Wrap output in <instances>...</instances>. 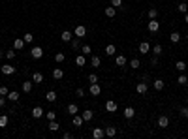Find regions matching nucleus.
I'll use <instances>...</instances> for the list:
<instances>
[{
	"label": "nucleus",
	"instance_id": "1",
	"mask_svg": "<svg viewBox=\"0 0 188 139\" xmlns=\"http://www.w3.org/2000/svg\"><path fill=\"white\" fill-rule=\"evenodd\" d=\"M147 28H149V32L156 34V32L160 30V23H158L156 19H151V21H149V25H147Z\"/></svg>",
	"mask_w": 188,
	"mask_h": 139
},
{
	"label": "nucleus",
	"instance_id": "2",
	"mask_svg": "<svg viewBox=\"0 0 188 139\" xmlns=\"http://www.w3.org/2000/svg\"><path fill=\"white\" fill-rule=\"evenodd\" d=\"M30 55H32V59H41V57H43V49H41L40 45H34V47H32L30 49Z\"/></svg>",
	"mask_w": 188,
	"mask_h": 139
},
{
	"label": "nucleus",
	"instance_id": "3",
	"mask_svg": "<svg viewBox=\"0 0 188 139\" xmlns=\"http://www.w3.org/2000/svg\"><path fill=\"white\" fill-rule=\"evenodd\" d=\"M73 36L79 38V40H81V38H85V36H87V28L83 27V25H77L75 30H73Z\"/></svg>",
	"mask_w": 188,
	"mask_h": 139
},
{
	"label": "nucleus",
	"instance_id": "4",
	"mask_svg": "<svg viewBox=\"0 0 188 139\" xmlns=\"http://www.w3.org/2000/svg\"><path fill=\"white\" fill-rule=\"evenodd\" d=\"M147 90H149V85L145 81H141V83L135 85V92H137V94H147Z\"/></svg>",
	"mask_w": 188,
	"mask_h": 139
},
{
	"label": "nucleus",
	"instance_id": "5",
	"mask_svg": "<svg viewBox=\"0 0 188 139\" xmlns=\"http://www.w3.org/2000/svg\"><path fill=\"white\" fill-rule=\"evenodd\" d=\"M0 72L4 73V75H13V73H15V66H9V64H4V66L0 68Z\"/></svg>",
	"mask_w": 188,
	"mask_h": 139
},
{
	"label": "nucleus",
	"instance_id": "6",
	"mask_svg": "<svg viewBox=\"0 0 188 139\" xmlns=\"http://www.w3.org/2000/svg\"><path fill=\"white\" fill-rule=\"evenodd\" d=\"M32 83H36V85L43 83V73H41V72H34V73H32Z\"/></svg>",
	"mask_w": 188,
	"mask_h": 139
},
{
	"label": "nucleus",
	"instance_id": "7",
	"mask_svg": "<svg viewBox=\"0 0 188 139\" xmlns=\"http://www.w3.org/2000/svg\"><path fill=\"white\" fill-rule=\"evenodd\" d=\"M89 92H90L92 96H98L100 92H102V88H100V85H98V83H90V88H89Z\"/></svg>",
	"mask_w": 188,
	"mask_h": 139
},
{
	"label": "nucleus",
	"instance_id": "8",
	"mask_svg": "<svg viewBox=\"0 0 188 139\" xmlns=\"http://www.w3.org/2000/svg\"><path fill=\"white\" fill-rule=\"evenodd\" d=\"M45 115V111H43V107H40V105H36V107L32 109V117L34 118H40V117H43Z\"/></svg>",
	"mask_w": 188,
	"mask_h": 139
},
{
	"label": "nucleus",
	"instance_id": "9",
	"mask_svg": "<svg viewBox=\"0 0 188 139\" xmlns=\"http://www.w3.org/2000/svg\"><path fill=\"white\" fill-rule=\"evenodd\" d=\"M167 126H169V117L162 115V117L158 118V128H167Z\"/></svg>",
	"mask_w": 188,
	"mask_h": 139
},
{
	"label": "nucleus",
	"instance_id": "10",
	"mask_svg": "<svg viewBox=\"0 0 188 139\" xmlns=\"http://www.w3.org/2000/svg\"><path fill=\"white\" fill-rule=\"evenodd\" d=\"M149 51H151V45H149V41H141V43H139V53H141V55H147Z\"/></svg>",
	"mask_w": 188,
	"mask_h": 139
},
{
	"label": "nucleus",
	"instance_id": "11",
	"mask_svg": "<svg viewBox=\"0 0 188 139\" xmlns=\"http://www.w3.org/2000/svg\"><path fill=\"white\" fill-rule=\"evenodd\" d=\"M115 64H117V66H121V68H124L126 66V57H124V55H117V57H115Z\"/></svg>",
	"mask_w": 188,
	"mask_h": 139
},
{
	"label": "nucleus",
	"instance_id": "12",
	"mask_svg": "<svg viewBox=\"0 0 188 139\" xmlns=\"http://www.w3.org/2000/svg\"><path fill=\"white\" fill-rule=\"evenodd\" d=\"M103 13L107 15L109 19H113V17H115V15H117V8H113V6H107V8L103 9Z\"/></svg>",
	"mask_w": 188,
	"mask_h": 139
},
{
	"label": "nucleus",
	"instance_id": "13",
	"mask_svg": "<svg viewBox=\"0 0 188 139\" xmlns=\"http://www.w3.org/2000/svg\"><path fill=\"white\" fill-rule=\"evenodd\" d=\"M117 107H119V105H117V102H113V100H107V103H105V109H107L109 113H115Z\"/></svg>",
	"mask_w": 188,
	"mask_h": 139
},
{
	"label": "nucleus",
	"instance_id": "14",
	"mask_svg": "<svg viewBox=\"0 0 188 139\" xmlns=\"http://www.w3.org/2000/svg\"><path fill=\"white\" fill-rule=\"evenodd\" d=\"M103 135H105V130H102V128H94L92 130V137L94 139H102Z\"/></svg>",
	"mask_w": 188,
	"mask_h": 139
},
{
	"label": "nucleus",
	"instance_id": "15",
	"mask_svg": "<svg viewBox=\"0 0 188 139\" xmlns=\"http://www.w3.org/2000/svg\"><path fill=\"white\" fill-rule=\"evenodd\" d=\"M23 47H25V40H23V38H17V40L13 41V49L15 51H21Z\"/></svg>",
	"mask_w": 188,
	"mask_h": 139
},
{
	"label": "nucleus",
	"instance_id": "16",
	"mask_svg": "<svg viewBox=\"0 0 188 139\" xmlns=\"http://www.w3.org/2000/svg\"><path fill=\"white\" fill-rule=\"evenodd\" d=\"M6 98H8L9 102H19V92H15V90H9Z\"/></svg>",
	"mask_w": 188,
	"mask_h": 139
},
{
	"label": "nucleus",
	"instance_id": "17",
	"mask_svg": "<svg viewBox=\"0 0 188 139\" xmlns=\"http://www.w3.org/2000/svg\"><path fill=\"white\" fill-rule=\"evenodd\" d=\"M75 64H77V66H85V64H87V59H85V55H83V53H81V55H77V57H75Z\"/></svg>",
	"mask_w": 188,
	"mask_h": 139
},
{
	"label": "nucleus",
	"instance_id": "18",
	"mask_svg": "<svg viewBox=\"0 0 188 139\" xmlns=\"http://www.w3.org/2000/svg\"><path fill=\"white\" fill-rule=\"evenodd\" d=\"M73 126H75V128H79V126H83V122H85V120H83V117H79V113H77V115H73Z\"/></svg>",
	"mask_w": 188,
	"mask_h": 139
},
{
	"label": "nucleus",
	"instance_id": "19",
	"mask_svg": "<svg viewBox=\"0 0 188 139\" xmlns=\"http://www.w3.org/2000/svg\"><path fill=\"white\" fill-rule=\"evenodd\" d=\"M169 41H171V43H179V41H181V34H179V32H171V34H169Z\"/></svg>",
	"mask_w": 188,
	"mask_h": 139
},
{
	"label": "nucleus",
	"instance_id": "20",
	"mask_svg": "<svg viewBox=\"0 0 188 139\" xmlns=\"http://www.w3.org/2000/svg\"><path fill=\"white\" fill-rule=\"evenodd\" d=\"M164 86H166V83H164L162 79H154V90L160 92V90H164Z\"/></svg>",
	"mask_w": 188,
	"mask_h": 139
},
{
	"label": "nucleus",
	"instance_id": "21",
	"mask_svg": "<svg viewBox=\"0 0 188 139\" xmlns=\"http://www.w3.org/2000/svg\"><path fill=\"white\" fill-rule=\"evenodd\" d=\"M72 38H73V32L64 30V32H62V36H60V40H62V41H72Z\"/></svg>",
	"mask_w": 188,
	"mask_h": 139
},
{
	"label": "nucleus",
	"instance_id": "22",
	"mask_svg": "<svg viewBox=\"0 0 188 139\" xmlns=\"http://www.w3.org/2000/svg\"><path fill=\"white\" fill-rule=\"evenodd\" d=\"M105 135H107V137H115V135H117V128H115V126H107V128H105Z\"/></svg>",
	"mask_w": 188,
	"mask_h": 139
},
{
	"label": "nucleus",
	"instance_id": "23",
	"mask_svg": "<svg viewBox=\"0 0 188 139\" xmlns=\"http://www.w3.org/2000/svg\"><path fill=\"white\" fill-rule=\"evenodd\" d=\"M115 53H117V47H115L113 43H109L107 47H105V55H107V57H113Z\"/></svg>",
	"mask_w": 188,
	"mask_h": 139
},
{
	"label": "nucleus",
	"instance_id": "24",
	"mask_svg": "<svg viewBox=\"0 0 188 139\" xmlns=\"http://www.w3.org/2000/svg\"><path fill=\"white\" fill-rule=\"evenodd\" d=\"M134 115H135V109L134 107H124V117L126 118H134Z\"/></svg>",
	"mask_w": 188,
	"mask_h": 139
},
{
	"label": "nucleus",
	"instance_id": "25",
	"mask_svg": "<svg viewBox=\"0 0 188 139\" xmlns=\"http://www.w3.org/2000/svg\"><path fill=\"white\" fill-rule=\"evenodd\" d=\"M45 100H47V102H55V100H57V92H55V90H47Z\"/></svg>",
	"mask_w": 188,
	"mask_h": 139
},
{
	"label": "nucleus",
	"instance_id": "26",
	"mask_svg": "<svg viewBox=\"0 0 188 139\" xmlns=\"http://www.w3.org/2000/svg\"><path fill=\"white\" fill-rule=\"evenodd\" d=\"M68 113H70V115H77V113H79V107H77L75 103H70V105H68Z\"/></svg>",
	"mask_w": 188,
	"mask_h": 139
},
{
	"label": "nucleus",
	"instance_id": "27",
	"mask_svg": "<svg viewBox=\"0 0 188 139\" xmlns=\"http://www.w3.org/2000/svg\"><path fill=\"white\" fill-rule=\"evenodd\" d=\"M90 64H92L94 68H100V64H102V59H100L98 55H94L92 59H90Z\"/></svg>",
	"mask_w": 188,
	"mask_h": 139
},
{
	"label": "nucleus",
	"instance_id": "28",
	"mask_svg": "<svg viewBox=\"0 0 188 139\" xmlns=\"http://www.w3.org/2000/svg\"><path fill=\"white\" fill-rule=\"evenodd\" d=\"M81 117H83V120H92L94 113L90 111V109H87V111H83V115H81Z\"/></svg>",
	"mask_w": 188,
	"mask_h": 139
},
{
	"label": "nucleus",
	"instance_id": "29",
	"mask_svg": "<svg viewBox=\"0 0 188 139\" xmlns=\"http://www.w3.org/2000/svg\"><path fill=\"white\" fill-rule=\"evenodd\" d=\"M53 77H55V79H62V77H64V72L60 70V68H55V70H53Z\"/></svg>",
	"mask_w": 188,
	"mask_h": 139
},
{
	"label": "nucleus",
	"instance_id": "30",
	"mask_svg": "<svg viewBox=\"0 0 188 139\" xmlns=\"http://www.w3.org/2000/svg\"><path fill=\"white\" fill-rule=\"evenodd\" d=\"M49 130H51V132H57V130H60V124H58L57 120H49Z\"/></svg>",
	"mask_w": 188,
	"mask_h": 139
},
{
	"label": "nucleus",
	"instance_id": "31",
	"mask_svg": "<svg viewBox=\"0 0 188 139\" xmlns=\"http://www.w3.org/2000/svg\"><path fill=\"white\" fill-rule=\"evenodd\" d=\"M8 122H9L8 115H0V128H6V126H8Z\"/></svg>",
	"mask_w": 188,
	"mask_h": 139
},
{
	"label": "nucleus",
	"instance_id": "32",
	"mask_svg": "<svg viewBox=\"0 0 188 139\" xmlns=\"http://www.w3.org/2000/svg\"><path fill=\"white\" fill-rule=\"evenodd\" d=\"M186 66H188V64H186V62H183V60H179V62L175 64V68H177V70H179L181 73H183L184 70H186Z\"/></svg>",
	"mask_w": 188,
	"mask_h": 139
},
{
	"label": "nucleus",
	"instance_id": "33",
	"mask_svg": "<svg viewBox=\"0 0 188 139\" xmlns=\"http://www.w3.org/2000/svg\"><path fill=\"white\" fill-rule=\"evenodd\" d=\"M177 83H179V85H186V83H188V77L184 75V72L181 73L179 77H177Z\"/></svg>",
	"mask_w": 188,
	"mask_h": 139
},
{
	"label": "nucleus",
	"instance_id": "34",
	"mask_svg": "<svg viewBox=\"0 0 188 139\" xmlns=\"http://www.w3.org/2000/svg\"><path fill=\"white\" fill-rule=\"evenodd\" d=\"M32 90V81H25L23 83V92H30Z\"/></svg>",
	"mask_w": 188,
	"mask_h": 139
},
{
	"label": "nucleus",
	"instance_id": "35",
	"mask_svg": "<svg viewBox=\"0 0 188 139\" xmlns=\"http://www.w3.org/2000/svg\"><path fill=\"white\" fill-rule=\"evenodd\" d=\"M149 19H156L158 17V11H156V8H151V9H149Z\"/></svg>",
	"mask_w": 188,
	"mask_h": 139
},
{
	"label": "nucleus",
	"instance_id": "36",
	"mask_svg": "<svg viewBox=\"0 0 188 139\" xmlns=\"http://www.w3.org/2000/svg\"><path fill=\"white\" fill-rule=\"evenodd\" d=\"M177 9H179L181 13H186V11H188V4H184V2H181V4L177 6Z\"/></svg>",
	"mask_w": 188,
	"mask_h": 139
},
{
	"label": "nucleus",
	"instance_id": "37",
	"mask_svg": "<svg viewBox=\"0 0 188 139\" xmlns=\"http://www.w3.org/2000/svg\"><path fill=\"white\" fill-rule=\"evenodd\" d=\"M23 40H25V43H32V40H34V36H32L30 32H27V34L23 36Z\"/></svg>",
	"mask_w": 188,
	"mask_h": 139
},
{
	"label": "nucleus",
	"instance_id": "38",
	"mask_svg": "<svg viewBox=\"0 0 188 139\" xmlns=\"http://www.w3.org/2000/svg\"><path fill=\"white\" fill-rule=\"evenodd\" d=\"M139 66H141V64H139V60H137V59H132V60H130V68H134V70H137Z\"/></svg>",
	"mask_w": 188,
	"mask_h": 139
},
{
	"label": "nucleus",
	"instance_id": "39",
	"mask_svg": "<svg viewBox=\"0 0 188 139\" xmlns=\"http://www.w3.org/2000/svg\"><path fill=\"white\" fill-rule=\"evenodd\" d=\"M70 45H72L73 49H79V38H72V41H70Z\"/></svg>",
	"mask_w": 188,
	"mask_h": 139
},
{
	"label": "nucleus",
	"instance_id": "40",
	"mask_svg": "<svg viewBox=\"0 0 188 139\" xmlns=\"http://www.w3.org/2000/svg\"><path fill=\"white\" fill-rule=\"evenodd\" d=\"M64 59H66V57H64V53H57V55H55V60H57L58 64L64 62Z\"/></svg>",
	"mask_w": 188,
	"mask_h": 139
},
{
	"label": "nucleus",
	"instance_id": "41",
	"mask_svg": "<svg viewBox=\"0 0 188 139\" xmlns=\"http://www.w3.org/2000/svg\"><path fill=\"white\" fill-rule=\"evenodd\" d=\"M111 6L113 8H124L122 6V0H111Z\"/></svg>",
	"mask_w": 188,
	"mask_h": 139
},
{
	"label": "nucleus",
	"instance_id": "42",
	"mask_svg": "<svg viewBox=\"0 0 188 139\" xmlns=\"http://www.w3.org/2000/svg\"><path fill=\"white\" fill-rule=\"evenodd\" d=\"M45 117H47V120H55L57 115H55V111H47V113H45Z\"/></svg>",
	"mask_w": 188,
	"mask_h": 139
},
{
	"label": "nucleus",
	"instance_id": "43",
	"mask_svg": "<svg viewBox=\"0 0 188 139\" xmlns=\"http://www.w3.org/2000/svg\"><path fill=\"white\" fill-rule=\"evenodd\" d=\"M90 51H92V49H90V45H83V47H81V53H83V55H90Z\"/></svg>",
	"mask_w": 188,
	"mask_h": 139
},
{
	"label": "nucleus",
	"instance_id": "44",
	"mask_svg": "<svg viewBox=\"0 0 188 139\" xmlns=\"http://www.w3.org/2000/svg\"><path fill=\"white\" fill-rule=\"evenodd\" d=\"M152 51H154V55H156V57H158V55L162 53V45H160V43H156V45H154V47H152Z\"/></svg>",
	"mask_w": 188,
	"mask_h": 139
},
{
	"label": "nucleus",
	"instance_id": "45",
	"mask_svg": "<svg viewBox=\"0 0 188 139\" xmlns=\"http://www.w3.org/2000/svg\"><path fill=\"white\" fill-rule=\"evenodd\" d=\"M89 83H98V75H96V73H90V75H89Z\"/></svg>",
	"mask_w": 188,
	"mask_h": 139
},
{
	"label": "nucleus",
	"instance_id": "46",
	"mask_svg": "<svg viewBox=\"0 0 188 139\" xmlns=\"http://www.w3.org/2000/svg\"><path fill=\"white\" fill-rule=\"evenodd\" d=\"M8 92H9L8 86H0V96H8Z\"/></svg>",
	"mask_w": 188,
	"mask_h": 139
},
{
	"label": "nucleus",
	"instance_id": "47",
	"mask_svg": "<svg viewBox=\"0 0 188 139\" xmlns=\"http://www.w3.org/2000/svg\"><path fill=\"white\" fill-rule=\"evenodd\" d=\"M181 117L188 118V105H186V107H183V109H181Z\"/></svg>",
	"mask_w": 188,
	"mask_h": 139
},
{
	"label": "nucleus",
	"instance_id": "48",
	"mask_svg": "<svg viewBox=\"0 0 188 139\" xmlns=\"http://www.w3.org/2000/svg\"><path fill=\"white\" fill-rule=\"evenodd\" d=\"M6 57H8L9 60H13V59H15V51H8V53H6Z\"/></svg>",
	"mask_w": 188,
	"mask_h": 139
},
{
	"label": "nucleus",
	"instance_id": "49",
	"mask_svg": "<svg viewBox=\"0 0 188 139\" xmlns=\"http://www.w3.org/2000/svg\"><path fill=\"white\" fill-rule=\"evenodd\" d=\"M6 105V96H0V109Z\"/></svg>",
	"mask_w": 188,
	"mask_h": 139
},
{
	"label": "nucleus",
	"instance_id": "50",
	"mask_svg": "<svg viewBox=\"0 0 188 139\" xmlns=\"http://www.w3.org/2000/svg\"><path fill=\"white\" fill-rule=\"evenodd\" d=\"M75 94L81 98V96H85V90H83V88H77V90H75Z\"/></svg>",
	"mask_w": 188,
	"mask_h": 139
},
{
	"label": "nucleus",
	"instance_id": "51",
	"mask_svg": "<svg viewBox=\"0 0 188 139\" xmlns=\"http://www.w3.org/2000/svg\"><path fill=\"white\" fill-rule=\"evenodd\" d=\"M151 64H152V66H156V64H158V59H156V55H154V57H152V60H151Z\"/></svg>",
	"mask_w": 188,
	"mask_h": 139
},
{
	"label": "nucleus",
	"instance_id": "52",
	"mask_svg": "<svg viewBox=\"0 0 188 139\" xmlns=\"http://www.w3.org/2000/svg\"><path fill=\"white\" fill-rule=\"evenodd\" d=\"M184 21L188 23V11H186V13H184Z\"/></svg>",
	"mask_w": 188,
	"mask_h": 139
},
{
	"label": "nucleus",
	"instance_id": "53",
	"mask_svg": "<svg viewBox=\"0 0 188 139\" xmlns=\"http://www.w3.org/2000/svg\"><path fill=\"white\" fill-rule=\"evenodd\" d=\"M0 59H2V51H0Z\"/></svg>",
	"mask_w": 188,
	"mask_h": 139
},
{
	"label": "nucleus",
	"instance_id": "54",
	"mask_svg": "<svg viewBox=\"0 0 188 139\" xmlns=\"http://www.w3.org/2000/svg\"><path fill=\"white\" fill-rule=\"evenodd\" d=\"M186 103H188V98H186Z\"/></svg>",
	"mask_w": 188,
	"mask_h": 139
}]
</instances>
